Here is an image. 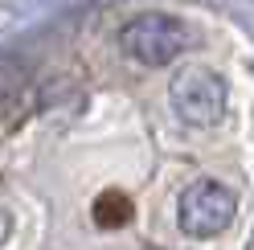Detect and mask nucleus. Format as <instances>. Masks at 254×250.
Returning <instances> with one entry per match:
<instances>
[{
	"label": "nucleus",
	"mask_w": 254,
	"mask_h": 250,
	"mask_svg": "<svg viewBox=\"0 0 254 250\" xmlns=\"http://www.w3.org/2000/svg\"><path fill=\"white\" fill-rule=\"evenodd\" d=\"M94 226H103V230H119V226H127L131 222V213H135V205H131V197L127 193H119V189H107L103 197H94Z\"/></svg>",
	"instance_id": "nucleus-4"
},
{
	"label": "nucleus",
	"mask_w": 254,
	"mask_h": 250,
	"mask_svg": "<svg viewBox=\"0 0 254 250\" xmlns=\"http://www.w3.org/2000/svg\"><path fill=\"white\" fill-rule=\"evenodd\" d=\"M123 54L135 58L139 66H168L185 45H189V25L172 12H139L123 25Z\"/></svg>",
	"instance_id": "nucleus-1"
},
{
	"label": "nucleus",
	"mask_w": 254,
	"mask_h": 250,
	"mask_svg": "<svg viewBox=\"0 0 254 250\" xmlns=\"http://www.w3.org/2000/svg\"><path fill=\"white\" fill-rule=\"evenodd\" d=\"M168 99L177 107V115L193 127H213V123L226 115V82L221 74L209 66H185L177 70L168 86Z\"/></svg>",
	"instance_id": "nucleus-2"
},
{
	"label": "nucleus",
	"mask_w": 254,
	"mask_h": 250,
	"mask_svg": "<svg viewBox=\"0 0 254 250\" xmlns=\"http://www.w3.org/2000/svg\"><path fill=\"white\" fill-rule=\"evenodd\" d=\"M8 226H12V222H8V213H0V242L8 238Z\"/></svg>",
	"instance_id": "nucleus-5"
},
{
	"label": "nucleus",
	"mask_w": 254,
	"mask_h": 250,
	"mask_svg": "<svg viewBox=\"0 0 254 250\" xmlns=\"http://www.w3.org/2000/svg\"><path fill=\"white\" fill-rule=\"evenodd\" d=\"M234 209H238V201H234V193L226 189L221 181H193L189 189L181 193V201H177V222H181V230L189 234V238H217L221 230H226L230 222H234Z\"/></svg>",
	"instance_id": "nucleus-3"
}]
</instances>
